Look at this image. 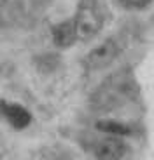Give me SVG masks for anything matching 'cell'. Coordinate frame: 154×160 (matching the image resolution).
<instances>
[{"label":"cell","instance_id":"2","mask_svg":"<svg viewBox=\"0 0 154 160\" xmlns=\"http://www.w3.org/2000/svg\"><path fill=\"white\" fill-rule=\"evenodd\" d=\"M119 54H121V45L116 42V38H105L103 42H100L96 47L91 49L86 54L82 64H84V68L89 70V72L103 70L118 59Z\"/></svg>","mask_w":154,"mask_h":160},{"label":"cell","instance_id":"7","mask_svg":"<svg viewBox=\"0 0 154 160\" xmlns=\"http://www.w3.org/2000/svg\"><path fill=\"white\" fill-rule=\"evenodd\" d=\"M121 5L124 9H130V11H144L147 9L154 0H119Z\"/></svg>","mask_w":154,"mask_h":160},{"label":"cell","instance_id":"1","mask_svg":"<svg viewBox=\"0 0 154 160\" xmlns=\"http://www.w3.org/2000/svg\"><path fill=\"white\" fill-rule=\"evenodd\" d=\"M72 19L75 24L77 38L82 42L96 37L105 24V16L98 0H81Z\"/></svg>","mask_w":154,"mask_h":160},{"label":"cell","instance_id":"3","mask_svg":"<svg viewBox=\"0 0 154 160\" xmlns=\"http://www.w3.org/2000/svg\"><path fill=\"white\" fill-rule=\"evenodd\" d=\"M128 152V144L123 141V138L105 136L98 139L93 146V153L96 160H123Z\"/></svg>","mask_w":154,"mask_h":160},{"label":"cell","instance_id":"4","mask_svg":"<svg viewBox=\"0 0 154 160\" xmlns=\"http://www.w3.org/2000/svg\"><path fill=\"white\" fill-rule=\"evenodd\" d=\"M0 113L14 129H26L32 122V113L19 103L12 101H0Z\"/></svg>","mask_w":154,"mask_h":160},{"label":"cell","instance_id":"8","mask_svg":"<svg viewBox=\"0 0 154 160\" xmlns=\"http://www.w3.org/2000/svg\"><path fill=\"white\" fill-rule=\"evenodd\" d=\"M49 160H65L63 157H53V158H49Z\"/></svg>","mask_w":154,"mask_h":160},{"label":"cell","instance_id":"6","mask_svg":"<svg viewBox=\"0 0 154 160\" xmlns=\"http://www.w3.org/2000/svg\"><path fill=\"white\" fill-rule=\"evenodd\" d=\"M95 127L100 132H105L107 136H116V138H124V136H131L133 131L128 124L124 122H118V120H98Z\"/></svg>","mask_w":154,"mask_h":160},{"label":"cell","instance_id":"5","mask_svg":"<svg viewBox=\"0 0 154 160\" xmlns=\"http://www.w3.org/2000/svg\"><path fill=\"white\" fill-rule=\"evenodd\" d=\"M51 37H53V44L60 49H69L75 44L77 40V32L74 19H63L60 23H54L51 26Z\"/></svg>","mask_w":154,"mask_h":160}]
</instances>
